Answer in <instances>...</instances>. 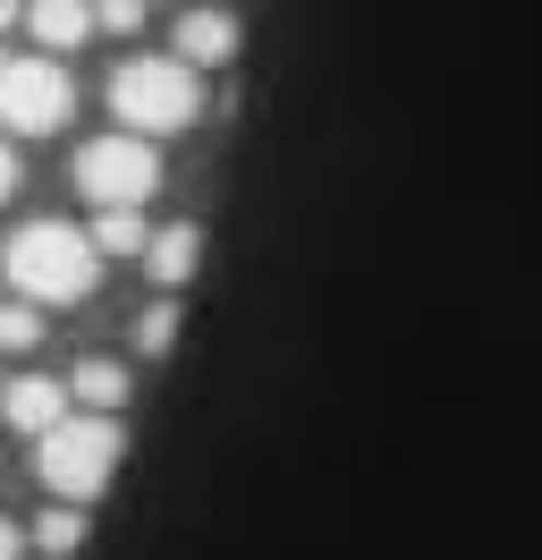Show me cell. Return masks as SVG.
I'll list each match as a JSON object with an SVG mask.
<instances>
[{
  "label": "cell",
  "instance_id": "cell-4",
  "mask_svg": "<svg viewBox=\"0 0 542 560\" xmlns=\"http://www.w3.org/2000/svg\"><path fill=\"white\" fill-rule=\"evenodd\" d=\"M153 187H162V153H153V137L110 128V137L76 144V196H85L94 212H144V205H153Z\"/></svg>",
  "mask_w": 542,
  "mask_h": 560
},
{
  "label": "cell",
  "instance_id": "cell-1",
  "mask_svg": "<svg viewBox=\"0 0 542 560\" xmlns=\"http://www.w3.org/2000/svg\"><path fill=\"white\" fill-rule=\"evenodd\" d=\"M0 272L34 306H85L94 280H102V246H94V230L26 221V230H9V246H0Z\"/></svg>",
  "mask_w": 542,
  "mask_h": 560
},
{
  "label": "cell",
  "instance_id": "cell-18",
  "mask_svg": "<svg viewBox=\"0 0 542 560\" xmlns=\"http://www.w3.org/2000/svg\"><path fill=\"white\" fill-rule=\"evenodd\" d=\"M9 26H26V0H0V35H9Z\"/></svg>",
  "mask_w": 542,
  "mask_h": 560
},
{
  "label": "cell",
  "instance_id": "cell-9",
  "mask_svg": "<svg viewBox=\"0 0 542 560\" xmlns=\"http://www.w3.org/2000/svg\"><path fill=\"white\" fill-rule=\"evenodd\" d=\"M178 60H187V69L237 60V18L229 9H187V18H178Z\"/></svg>",
  "mask_w": 542,
  "mask_h": 560
},
{
  "label": "cell",
  "instance_id": "cell-10",
  "mask_svg": "<svg viewBox=\"0 0 542 560\" xmlns=\"http://www.w3.org/2000/svg\"><path fill=\"white\" fill-rule=\"evenodd\" d=\"M68 399H76L85 417H119V408H128V365H119V357H85V365L68 374Z\"/></svg>",
  "mask_w": 542,
  "mask_h": 560
},
{
  "label": "cell",
  "instance_id": "cell-7",
  "mask_svg": "<svg viewBox=\"0 0 542 560\" xmlns=\"http://www.w3.org/2000/svg\"><path fill=\"white\" fill-rule=\"evenodd\" d=\"M196 264H203V230L196 221H169V230H153V246H144V272H153V289H187L196 280Z\"/></svg>",
  "mask_w": 542,
  "mask_h": 560
},
{
  "label": "cell",
  "instance_id": "cell-11",
  "mask_svg": "<svg viewBox=\"0 0 542 560\" xmlns=\"http://www.w3.org/2000/svg\"><path fill=\"white\" fill-rule=\"evenodd\" d=\"M76 544H85V510H76V501H60V510L34 518V552H43V560H68Z\"/></svg>",
  "mask_w": 542,
  "mask_h": 560
},
{
  "label": "cell",
  "instance_id": "cell-16",
  "mask_svg": "<svg viewBox=\"0 0 542 560\" xmlns=\"http://www.w3.org/2000/svg\"><path fill=\"white\" fill-rule=\"evenodd\" d=\"M17 552H26V526H17V518H0V560H17Z\"/></svg>",
  "mask_w": 542,
  "mask_h": 560
},
{
  "label": "cell",
  "instance_id": "cell-3",
  "mask_svg": "<svg viewBox=\"0 0 542 560\" xmlns=\"http://www.w3.org/2000/svg\"><path fill=\"white\" fill-rule=\"evenodd\" d=\"M119 451H128V433H119V417H76L68 424H51L43 442H34V476L51 485V501H94L102 485H110V467H119Z\"/></svg>",
  "mask_w": 542,
  "mask_h": 560
},
{
  "label": "cell",
  "instance_id": "cell-17",
  "mask_svg": "<svg viewBox=\"0 0 542 560\" xmlns=\"http://www.w3.org/2000/svg\"><path fill=\"white\" fill-rule=\"evenodd\" d=\"M9 196H17V153L0 144V205H9Z\"/></svg>",
  "mask_w": 542,
  "mask_h": 560
},
{
  "label": "cell",
  "instance_id": "cell-15",
  "mask_svg": "<svg viewBox=\"0 0 542 560\" xmlns=\"http://www.w3.org/2000/svg\"><path fill=\"white\" fill-rule=\"evenodd\" d=\"M94 18H102V35H136L144 26V0H94Z\"/></svg>",
  "mask_w": 542,
  "mask_h": 560
},
{
  "label": "cell",
  "instance_id": "cell-8",
  "mask_svg": "<svg viewBox=\"0 0 542 560\" xmlns=\"http://www.w3.org/2000/svg\"><path fill=\"white\" fill-rule=\"evenodd\" d=\"M26 26L34 43L60 60V51H76L85 35H102V18H94V0H26Z\"/></svg>",
  "mask_w": 542,
  "mask_h": 560
},
{
  "label": "cell",
  "instance_id": "cell-13",
  "mask_svg": "<svg viewBox=\"0 0 542 560\" xmlns=\"http://www.w3.org/2000/svg\"><path fill=\"white\" fill-rule=\"evenodd\" d=\"M43 340V306L34 298H0V349H34Z\"/></svg>",
  "mask_w": 542,
  "mask_h": 560
},
{
  "label": "cell",
  "instance_id": "cell-14",
  "mask_svg": "<svg viewBox=\"0 0 542 560\" xmlns=\"http://www.w3.org/2000/svg\"><path fill=\"white\" fill-rule=\"evenodd\" d=\"M169 340H178V306L162 298V306H144V315H136V349H144V357H169Z\"/></svg>",
  "mask_w": 542,
  "mask_h": 560
},
{
  "label": "cell",
  "instance_id": "cell-2",
  "mask_svg": "<svg viewBox=\"0 0 542 560\" xmlns=\"http://www.w3.org/2000/svg\"><path fill=\"white\" fill-rule=\"evenodd\" d=\"M110 110L128 137H178L203 110V69H187L178 51H136L110 69Z\"/></svg>",
  "mask_w": 542,
  "mask_h": 560
},
{
  "label": "cell",
  "instance_id": "cell-5",
  "mask_svg": "<svg viewBox=\"0 0 542 560\" xmlns=\"http://www.w3.org/2000/svg\"><path fill=\"white\" fill-rule=\"evenodd\" d=\"M68 110H76V85H68V69L51 51L0 69V128L9 137H51V128H68Z\"/></svg>",
  "mask_w": 542,
  "mask_h": 560
},
{
  "label": "cell",
  "instance_id": "cell-6",
  "mask_svg": "<svg viewBox=\"0 0 542 560\" xmlns=\"http://www.w3.org/2000/svg\"><path fill=\"white\" fill-rule=\"evenodd\" d=\"M76 417V399H68V383H51V374H26V383H9L0 390V424H17L26 442H43L51 424Z\"/></svg>",
  "mask_w": 542,
  "mask_h": 560
},
{
  "label": "cell",
  "instance_id": "cell-12",
  "mask_svg": "<svg viewBox=\"0 0 542 560\" xmlns=\"http://www.w3.org/2000/svg\"><path fill=\"white\" fill-rule=\"evenodd\" d=\"M94 246L102 255H144L153 230H144V212H94Z\"/></svg>",
  "mask_w": 542,
  "mask_h": 560
}]
</instances>
